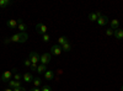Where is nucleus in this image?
Segmentation results:
<instances>
[{"label":"nucleus","instance_id":"obj_1","mask_svg":"<svg viewBox=\"0 0 123 91\" xmlns=\"http://www.w3.org/2000/svg\"><path fill=\"white\" fill-rule=\"evenodd\" d=\"M28 39V36L26 32H18L16 35H12L10 38H6L5 43H9V42H17V43H25Z\"/></svg>","mask_w":123,"mask_h":91},{"label":"nucleus","instance_id":"obj_18","mask_svg":"<svg viewBox=\"0 0 123 91\" xmlns=\"http://www.w3.org/2000/svg\"><path fill=\"white\" fill-rule=\"evenodd\" d=\"M68 41H69V39H68V37H67V36H62V37H59V38H58V44H59V46H63V44H64V43H67Z\"/></svg>","mask_w":123,"mask_h":91},{"label":"nucleus","instance_id":"obj_24","mask_svg":"<svg viewBox=\"0 0 123 91\" xmlns=\"http://www.w3.org/2000/svg\"><path fill=\"white\" fill-rule=\"evenodd\" d=\"M31 64H32V63H31V60L27 58V59H25V62H24V65L26 67V68H30L31 67Z\"/></svg>","mask_w":123,"mask_h":91},{"label":"nucleus","instance_id":"obj_5","mask_svg":"<svg viewBox=\"0 0 123 91\" xmlns=\"http://www.w3.org/2000/svg\"><path fill=\"white\" fill-rule=\"evenodd\" d=\"M36 31H37V33H38V35L43 36V35H46V33H47L48 27H47L44 24H37V25H36Z\"/></svg>","mask_w":123,"mask_h":91},{"label":"nucleus","instance_id":"obj_23","mask_svg":"<svg viewBox=\"0 0 123 91\" xmlns=\"http://www.w3.org/2000/svg\"><path fill=\"white\" fill-rule=\"evenodd\" d=\"M42 39H43L44 42H48L49 39H50V35H49V33H46V35H43V36H42Z\"/></svg>","mask_w":123,"mask_h":91},{"label":"nucleus","instance_id":"obj_21","mask_svg":"<svg viewBox=\"0 0 123 91\" xmlns=\"http://www.w3.org/2000/svg\"><path fill=\"white\" fill-rule=\"evenodd\" d=\"M12 79L16 80V81H21V80H22V75H21V74H18V73H15V75H14Z\"/></svg>","mask_w":123,"mask_h":91},{"label":"nucleus","instance_id":"obj_28","mask_svg":"<svg viewBox=\"0 0 123 91\" xmlns=\"http://www.w3.org/2000/svg\"><path fill=\"white\" fill-rule=\"evenodd\" d=\"M30 91H41V89L39 87H33V89H31Z\"/></svg>","mask_w":123,"mask_h":91},{"label":"nucleus","instance_id":"obj_29","mask_svg":"<svg viewBox=\"0 0 123 91\" xmlns=\"http://www.w3.org/2000/svg\"><path fill=\"white\" fill-rule=\"evenodd\" d=\"M4 91H14V90H12V89H11V87H10V89H5V90H4Z\"/></svg>","mask_w":123,"mask_h":91},{"label":"nucleus","instance_id":"obj_3","mask_svg":"<svg viewBox=\"0 0 123 91\" xmlns=\"http://www.w3.org/2000/svg\"><path fill=\"white\" fill-rule=\"evenodd\" d=\"M50 60H52V55H50V53H42V54L39 55V62H41V64L47 65V64L50 63Z\"/></svg>","mask_w":123,"mask_h":91},{"label":"nucleus","instance_id":"obj_10","mask_svg":"<svg viewBox=\"0 0 123 91\" xmlns=\"http://www.w3.org/2000/svg\"><path fill=\"white\" fill-rule=\"evenodd\" d=\"M101 15H102V14H101L100 11H96V12H91V14L89 15V20H90L91 22H96V21H97V18H98Z\"/></svg>","mask_w":123,"mask_h":91},{"label":"nucleus","instance_id":"obj_25","mask_svg":"<svg viewBox=\"0 0 123 91\" xmlns=\"http://www.w3.org/2000/svg\"><path fill=\"white\" fill-rule=\"evenodd\" d=\"M41 91H52V87H50L49 85H44V86H42Z\"/></svg>","mask_w":123,"mask_h":91},{"label":"nucleus","instance_id":"obj_27","mask_svg":"<svg viewBox=\"0 0 123 91\" xmlns=\"http://www.w3.org/2000/svg\"><path fill=\"white\" fill-rule=\"evenodd\" d=\"M14 91H26V89H25L24 86H21V87H17V89H14Z\"/></svg>","mask_w":123,"mask_h":91},{"label":"nucleus","instance_id":"obj_30","mask_svg":"<svg viewBox=\"0 0 123 91\" xmlns=\"http://www.w3.org/2000/svg\"><path fill=\"white\" fill-rule=\"evenodd\" d=\"M121 91H123V85H122V86H121Z\"/></svg>","mask_w":123,"mask_h":91},{"label":"nucleus","instance_id":"obj_16","mask_svg":"<svg viewBox=\"0 0 123 91\" xmlns=\"http://www.w3.org/2000/svg\"><path fill=\"white\" fill-rule=\"evenodd\" d=\"M71 43H70V41H68L67 43H64L63 46H62V49H63V52H70L71 50Z\"/></svg>","mask_w":123,"mask_h":91},{"label":"nucleus","instance_id":"obj_20","mask_svg":"<svg viewBox=\"0 0 123 91\" xmlns=\"http://www.w3.org/2000/svg\"><path fill=\"white\" fill-rule=\"evenodd\" d=\"M10 4H11V1L10 0H0V7H7Z\"/></svg>","mask_w":123,"mask_h":91},{"label":"nucleus","instance_id":"obj_9","mask_svg":"<svg viewBox=\"0 0 123 91\" xmlns=\"http://www.w3.org/2000/svg\"><path fill=\"white\" fill-rule=\"evenodd\" d=\"M108 22V18H107V16H105V15H101L98 18H97V21H96V24L98 25V26H105L106 24Z\"/></svg>","mask_w":123,"mask_h":91},{"label":"nucleus","instance_id":"obj_11","mask_svg":"<svg viewBox=\"0 0 123 91\" xmlns=\"http://www.w3.org/2000/svg\"><path fill=\"white\" fill-rule=\"evenodd\" d=\"M9 86L14 90V89H17V87H21L22 85H21V81H16V80L12 79V80H10V81H9Z\"/></svg>","mask_w":123,"mask_h":91},{"label":"nucleus","instance_id":"obj_7","mask_svg":"<svg viewBox=\"0 0 123 91\" xmlns=\"http://www.w3.org/2000/svg\"><path fill=\"white\" fill-rule=\"evenodd\" d=\"M28 59L31 60V63L38 64V62H39V54H38L37 52H31L30 55H28Z\"/></svg>","mask_w":123,"mask_h":91},{"label":"nucleus","instance_id":"obj_26","mask_svg":"<svg viewBox=\"0 0 123 91\" xmlns=\"http://www.w3.org/2000/svg\"><path fill=\"white\" fill-rule=\"evenodd\" d=\"M37 67H38V64L32 63V64H31V67H30V69L32 70V72H37Z\"/></svg>","mask_w":123,"mask_h":91},{"label":"nucleus","instance_id":"obj_2","mask_svg":"<svg viewBox=\"0 0 123 91\" xmlns=\"http://www.w3.org/2000/svg\"><path fill=\"white\" fill-rule=\"evenodd\" d=\"M14 73H17V69H16V68H14L12 70H6V72H4L3 75L0 76V81H3V83H9L10 80L14 78V76H12Z\"/></svg>","mask_w":123,"mask_h":91},{"label":"nucleus","instance_id":"obj_8","mask_svg":"<svg viewBox=\"0 0 123 91\" xmlns=\"http://www.w3.org/2000/svg\"><path fill=\"white\" fill-rule=\"evenodd\" d=\"M33 79H35V76L32 73H25L22 75V80L25 83H33Z\"/></svg>","mask_w":123,"mask_h":91},{"label":"nucleus","instance_id":"obj_19","mask_svg":"<svg viewBox=\"0 0 123 91\" xmlns=\"http://www.w3.org/2000/svg\"><path fill=\"white\" fill-rule=\"evenodd\" d=\"M33 85H35V87H39L41 85H42V79L41 78H35L33 79Z\"/></svg>","mask_w":123,"mask_h":91},{"label":"nucleus","instance_id":"obj_12","mask_svg":"<svg viewBox=\"0 0 123 91\" xmlns=\"http://www.w3.org/2000/svg\"><path fill=\"white\" fill-rule=\"evenodd\" d=\"M110 28H112L113 31L117 30V28H119V21L117 18H113V20H111V21H110Z\"/></svg>","mask_w":123,"mask_h":91},{"label":"nucleus","instance_id":"obj_4","mask_svg":"<svg viewBox=\"0 0 123 91\" xmlns=\"http://www.w3.org/2000/svg\"><path fill=\"white\" fill-rule=\"evenodd\" d=\"M20 22H22V20L21 18H17V20H7L6 21V26L9 28H11V30H16L17 28V25Z\"/></svg>","mask_w":123,"mask_h":91},{"label":"nucleus","instance_id":"obj_14","mask_svg":"<svg viewBox=\"0 0 123 91\" xmlns=\"http://www.w3.org/2000/svg\"><path fill=\"white\" fill-rule=\"evenodd\" d=\"M113 36L117 38V39H123V28H117V30H115V33H113Z\"/></svg>","mask_w":123,"mask_h":91},{"label":"nucleus","instance_id":"obj_22","mask_svg":"<svg viewBox=\"0 0 123 91\" xmlns=\"http://www.w3.org/2000/svg\"><path fill=\"white\" fill-rule=\"evenodd\" d=\"M105 32H106V35H107V36H113V33H115V31H113L112 28H110V27L106 30Z\"/></svg>","mask_w":123,"mask_h":91},{"label":"nucleus","instance_id":"obj_15","mask_svg":"<svg viewBox=\"0 0 123 91\" xmlns=\"http://www.w3.org/2000/svg\"><path fill=\"white\" fill-rule=\"evenodd\" d=\"M47 65H44V64H38V67H37V73L38 74H44L46 72H47Z\"/></svg>","mask_w":123,"mask_h":91},{"label":"nucleus","instance_id":"obj_17","mask_svg":"<svg viewBox=\"0 0 123 91\" xmlns=\"http://www.w3.org/2000/svg\"><path fill=\"white\" fill-rule=\"evenodd\" d=\"M26 28H27L26 24L20 22V24L17 25V28H16V30H18V32H26Z\"/></svg>","mask_w":123,"mask_h":91},{"label":"nucleus","instance_id":"obj_6","mask_svg":"<svg viewBox=\"0 0 123 91\" xmlns=\"http://www.w3.org/2000/svg\"><path fill=\"white\" fill-rule=\"evenodd\" d=\"M62 52H63V49H62V46L59 44H54L52 46V48H50V55H60Z\"/></svg>","mask_w":123,"mask_h":91},{"label":"nucleus","instance_id":"obj_13","mask_svg":"<svg viewBox=\"0 0 123 91\" xmlns=\"http://www.w3.org/2000/svg\"><path fill=\"white\" fill-rule=\"evenodd\" d=\"M43 76H44V79H46V80H52V79L54 78V73H53V70H52V69H47V72L43 74Z\"/></svg>","mask_w":123,"mask_h":91}]
</instances>
